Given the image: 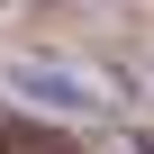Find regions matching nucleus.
Masks as SVG:
<instances>
[{
  "instance_id": "f257e3e1",
  "label": "nucleus",
  "mask_w": 154,
  "mask_h": 154,
  "mask_svg": "<svg viewBox=\"0 0 154 154\" xmlns=\"http://www.w3.org/2000/svg\"><path fill=\"white\" fill-rule=\"evenodd\" d=\"M0 154H72V145L45 136V127H27V118H0Z\"/></svg>"
}]
</instances>
